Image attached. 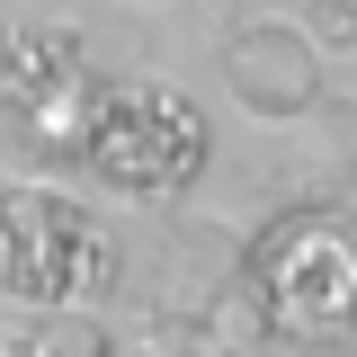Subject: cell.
Returning <instances> with one entry per match:
<instances>
[{
    "label": "cell",
    "mask_w": 357,
    "mask_h": 357,
    "mask_svg": "<svg viewBox=\"0 0 357 357\" xmlns=\"http://www.w3.org/2000/svg\"><path fill=\"white\" fill-rule=\"evenodd\" d=\"M241 295L286 349H357V197L277 215L241 250Z\"/></svg>",
    "instance_id": "cell-1"
},
{
    "label": "cell",
    "mask_w": 357,
    "mask_h": 357,
    "mask_svg": "<svg viewBox=\"0 0 357 357\" xmlns=\"http://www.w3.org/2000/svg\"><path fill=\"white\" fill-rule=\"evenodd\" d=\"M126 277V241L98 215H81L72 197L0 178V295L27 312H63V304H107Z\"/></svg>",
    "instance_id": "cell-2"
},
{
    "label": "cell",
    "mask_w": 357,
    "mask_h": 357,
    "mask_svg": "<svg viewBox=\"0 0 357 357\" xmlns=\"http://www.w3.org/2000/svg\"><path fill=\"white\" fill-rule=\"evenodd\" d=\"M81 170L107 197H143V206H178L206 178V116L197 98L170 81H107V107L81 143Z\"/></svg>",
    "instance_id": "cell-3"
},
{
    "label": "cell",
    "mask_w": 357,
    "mask_h": 357,
    "mask_svg": "<svg viewBox=\"0 0 357 357\" xmlns=\"http://www.w3.org/2000/svg\"><path fill=\"white\" fill-rule=\"evenodd\" d=\"M215 72H223V89H232V107L259 116V126H295V116L321 107V54H312L304 27H286V18H241V27H223Z\"/></svg>",
    "instance_id": "cell-4"
},
{
    "label": "cell",
    "mask_w": 357,
    "mask_h": 357,
    "mask_svg": "<svg viewBox=\"0 0 357 357\" xmlns=\"http://www.w3.org/2000/svg\"><path fill=\"white\" fill-rule=\"evenodd\" d=\"M98 107H107V81L72 63V72H54L45 89L9 98V126H18V143H27V161H81Z\"/></svg>",
    "instance_id": "cell-5"
},
{
    "label": "cell",
    "mask_w": 357,
    "mask_h": 357,
    "mask_svg": "<svg viewBox=\"0 0 357 357\" xmlns=\"http://www.w3.org/2000/svg\"><path fill=\"white\" fill-rule=\"evenodd\" d=\"M72 63H81L72 27H0V98H27V89H45Z\"/></svg>",
    "instance_id": "cell-6"
},
{
    "label": "cell",
    "mask_w": 357,
    "mask_h": 357,
    "mask_svg": "<svg viewBox=\"0 0 357 357\" xmlns=\"http://www.w3.org/2000/svg\"><path fill=\"white\" fill-rule=\"evenodd\" d=\"M36 349L45 357H116V321H107L98 304H63V312H45Z\"/></svg>",
    "instance_id": "cell-7"
},
{
    "label": "cell",
    "mask_w": 357,
    "mask_h": 357,
    "mask_svg": "<svg viewBox=\"0 0 357 357\" xmlns=\"http://www.w3.org/2000/svg\"><path fill=\"white\" fill-rule=\"evenodd\" d=\"M295 27H304V45L321 63H340V54H357V0H304Z\"/></svg>",
    "instance_id": "cell-8"
},
{
    "label": "cell",
    "mask_w": 357,
    "mask_h": 357,
    "mask_svg": "<svg viewBox=\"0 0 357 357\" xmlns=\"http://www.w3.org/2000/svg\"><path fill=\"white\" fill-rule=\"evenodd\" d=\"M0 357H45V349H36V340H0Z\"/></svg>",
    "instance_id": "cell-9"
},
{
    "label": "cell",
    "mask_w": 357,
    "mask_h": 357,
    "mask_svg": "<svg viewBox=\"0 0 357 357\" xmlns=\"http://www.w3.org/2000/svg\"><path fill=\"white\" fill-rule=\"evenodd\" d=\"M116 357H161V349H143V340H116Z\"/></svg>",
    "instance_id": "cell-10"
},
{
    "label": "cell",
    "mask_w": 357,
    "mask_h": 357,
    "mask_svg": "<svg viewBox=\"0 0 357 357\" xmlns=\"http://www.w3.org/2000/svg\"><path fill=\"white\" fill-rule=\"evenodd\" d=\"M134 9H178V0H134Z\"/></svg>",
    "instance_id": "cell-11"
},
{
    "label": "cell",
    "mask_w": 357,
    "mask_h": 357,
    "mask_svg": "<svg viewBox=\"0 0 357 357\" xmlns=\"http://www.w3.org/2000/svg\"><path fill=\"white\" fill-rule=\"evenodd\" d=\"M268 349H277V340H268ZM268 349H250V357H268Z\"/></svg>",
    "instance_id": "cell-12"
}]
</instances>
